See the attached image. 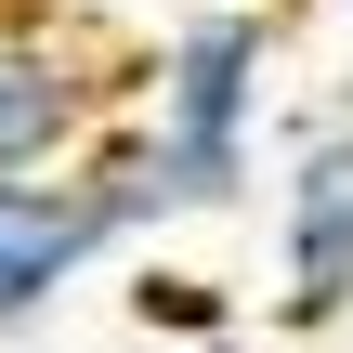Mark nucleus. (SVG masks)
<instances>
[{
  "label": "nucleus",
  "instance_id": "1",
  "mask_svg": "<svg viewBox=\"0 0 353 353\" xmlns=\"http://www.w3.org/2000/svg\"><path fill=\"white\" fill-rule=\"evenodd\" d=\"M262 92H275V26L262 13L223 0V13H183L157 39V92H144L131 144H144L157 196H170V223L249 196V170H262Z\"/></svg>",
  "mask_w": 353,
  "mask_h": 353
},
{
  "label": "nucleus",
  "instance_id": "4",
  "mask_svg": "<svg viewBox=\"0 0 353 353\" xmlns=\"http://www.w3.org/2000/svg\"><path fill=\"white\" fill-rule=\"evenodd\" d=\"M92 131H105V79L65 39L0 26V170H65Z\"/></svg>",
  "mask_w": 353,
  "mask_h": 353
},
{
  "label": "nucleus",
  "instance_id": "3",
  "mask_svg": "<svg viewBox=\"0 0 353 353\" xmlns=\"http://www.w3.org/2000/svg\"><path fill=\"white\" fill-rule=\"evenodd\" d=\"M92 262H105V236H92L79 183L65 170H0V341H26Z\"/></svg>",
  "mask_w": 353,
  "mask_h": 353
},
{
  "label": "nucleus",
  "instance_id": "2",
  "mask_svg": "<svg viewBox=\"0 0 353 353\" xmlns=\"http://www.w3.org/2000/svg\"><path fill=\"white\" fill-rule=\"evenodd\" d=\"M275 314L288 327L353 314V118L301 131L288 183H275Z\"/></svg>",
  "mask_w": 353,
  "mask_h": 353
},
{
  "label": "nucleus",
  "instance_id": "5",
  "mask_svg": "<svg viewBox=\"0 0 353 353\" xmlns=\"http://www.w3.org/2000/svg\"><path fill=\"white\" fill-rule=\"evenodd\" d=\"M131 314L170 327V341H223V327H236V301H223L210 275H183V262H144V275H131Z\"/></svg>",
  "mask_w": 353,
  "mask_h": 353
}]
</instances>
